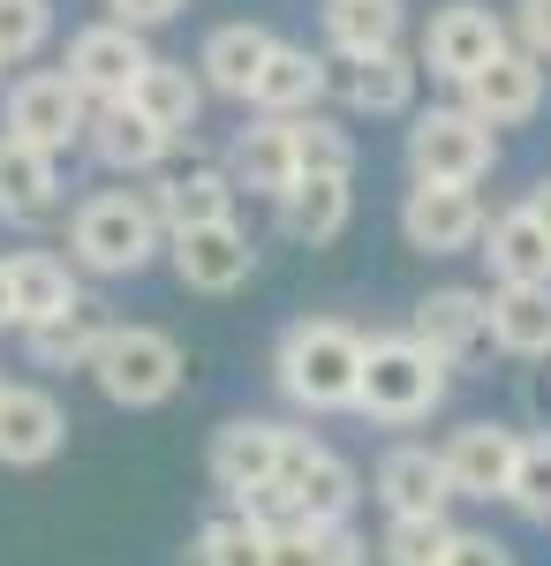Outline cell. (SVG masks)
<instances>
[{"label":"cell","instance_id":"1","mask_svg":"<svg viewBox=\"0 0 551 566\" xmlns=\"http://www.w3.org/2000/svg\"><path fill=\"white\" fill-rule=\"evenodd\" d=\"M355 370H363V333L340 317H295L280 333V355H272V378L302 416L355 408Z\"/></svg>","mask_w":551,"mask_h":566},{"label":"cell","instance_id":"2","mask_svg":"<svg viewBox=\"0 0 551 566\" xmlns=\"http://www.w3.org/2000/svg\"><path fill=\"white\" fill-rule=\"evenodd\" d=\"M454 386V370H438L408 333H378V340H363V370H355V416H371V423H424L430 408L446 400Z\"/></svg>","mask_w":551,"mask_h":566},{"label":"cell","instance_id":"3","mask_svg":"<svg viewBox=\"0 0 551 566\" xmlns=\"http://www.w3.org/2000/svg\"><path fill=\"white\" fill-rule=\"evenodd\" d=\"M159 250H167V234H159V219H152V205H144L136 189H98V197H84L76 219H69V264H84L98 280L144 272Z\"/></svg>","mask_w":551,"mask_h":566},{"label":"cell","instance_id":"4","mask_svg":"<svg viewBox=\"0 0 551 566\" xmlns=\"http://www.w3.org/2000/svg\"><path fill=\"white\" fill-rule=\"evenodd\" d=\"M91 378L114 408H159L181 386V340L159 333V325H122L114 317V333L91 355Z\"/></svg>","mask_w":551,"mask_h":566},{"label":"cell","instance_id":"5","mask_svg":"<svg viewBox=\"0 0 551 566\" xmlns=\"http://www.w3.org/2000/svg\"><path fill=\"white\" fill-rule=\"evenodd\" d=\"M491 159H499V136L484 129L476 114H461V106H430V114H416V129H408V175L416 181L476 189V181L491 175Z\"/></svg>","mask_w":551,"mask_h":566},{"label":"cell","instance_id":"6","mask_svg":"<svg viewBox=\"0 0 551 566\" xmlns=\"http://www.w3.org/2000/svg\"><path fill=\"white\" fill-rule=\"evenodd\" d=\"M84 129H91V106L61 69H31V76L8 84V122H0V136H15V144L45 151V159H61L69 144H84Z\"/></svg>","mask_w":551,"mask_h":566},{"label":"cell","instance_id":"7","mask_svg":"<svg viewBox=\"0 0 551 566\" xmlns=\"http://www.w3.org/2000/svg\"><path fill=\"white\" fill-rule=\"evenodd\" d=\"M280 483H288V499H295V522H310V528H347L355 499H363V476L340 461L325 438H310V431H288Z\"/></svg>","mask_w":551,"mask_h":566},{"label":"cell","instance_id":"8","mask_svg":"<svg viewBox=\"0 0 551 566\" xmlns=\"http://www.w3.org/2000/svg\"><path fill=\"white\" fill-rule=\"evenodd\" d=\"M499 53H507V15L484 8V0H446V8L430 15L424 61H416V69H430L438 84H468V76L491 69Z\"/></svg>","mask_w":551,"mask_h":566},{"label":"cell","instance_id":"9","mask_svg":"<svg viewBox=\"0 0 551 566\" xmlns=\"http://www.w3.org/2000/svg\"><path fill=\"white\" fill-rule=\"evenodd\" d=\"M484 197L476 189H454V181H416L408 197H401V234H408V250H424V258H454V250H476L484 242Z\"/></svg>","mask_w":551,"mask_h":566},{"label":"cell","instance_id":"10","mask_svg":"<svg viewBox=\"0 0 551 566\" xmlns=\"http://www.w3.org/2000/svg\"><path fill=\"white\" fill-rule=\"evenodd\" d=\"M408 340L438 363V370H461L491 348V317H484V287H430L416 317H408Z\"/></svg>","mask_w":551,"mask_h":566},{"label":"cell","instance_id":"11","mask_svg":"<svg viewBox=\"0 0 551 566\" xmlns=\"http://www.w3.org/2000/svg\"><path fill=\"white\" fill-rule=\"evenodd\" d=\"M144 61H152V45L136 39V31H122V23H84V31L69 39L61 76L84 91V106H122Z\"/></svg>","mask_w":551,"mask_h":566},{"label":"cell","instance_id":"12","mask_svg":"<svg viewBox=\"0 0 551 566\" xmlns=\"http://www.w3.org/2000/svg\"><path fill=\"white\" fill-rule=\"evenodd\" d=\"M167 250H174V280H181L189 295H235V287L257 272V242L235 227V219L167 234Z\"/></svg>","mask_w":551,"mask_h":566},{"label":"cell","instance_id":"13","mask_svg":"<svg viewBox=\"0 0 551 566\" xmlns=\"http://www.w3.org/2000/svg\"><path fill=\"white\" fill-rule=\"evenodd\" d=\"M537 106H544V61H529L521 45H507L491 69H476L461 84V114H476L491 136L537 122Z\"/></svg>","mask_w":551,"mask_h":566},{"label":"cell","instance_id":"14","mask_svg":"<svg viewBox=\"0 0 551 566\" xmlns=\"http://www.w3.org/2000/svg\"><path fill=\"white\" fill-rule=\"evenodd\" d=\"M513 453H521V431H507V423H461V431H446V446H438L446 491L454 499H507Z\"/></svg>","mask_w":551,"mask_h":566},{"label":"cell","instance_id":"15","mask_svg":"<svg viewBox=\"0 0 551 566\" xmlns=\"http://www.w3.org/2000/svg\"><path fill=\"white\" fill-rule=\"evenodd\" d=\"M61 446H69V408L45 386L0 378V469H45Z\"/></svg>","mask_w":551,"mask_h":566},{"label":"cell","instance_id":"16","mask_svg":"<svg viewBox=\"0 0 551 566\" xmlns=\"http://www.w3.org/2000/svg\"><path fill=\"white\" fill-rule=\"evenodd\" d=\"M280 453H288V423L264 416H235L212 431V483L227 499H242L257 483H280Z\"/></svg>","mask_w":551,"mask_h":566},{"label":"cell","instance_id":"17","mask_svg":"<svg viewBox=\"0 0 551 566\" xmlns=\"http://www.w3.org/2000/svg\"><path fill=\"white\" fill-rule=\"evenodd\" d=\"M446 469H438V446H385L378 461V506L385 522H446Z\"/></svg>","mask_w":551,"mask_h":566},{"label":"cell","instance_id":"18","mask_svg":"<svg viewBox=\"0 0 551 566\" xmlns=\"http://www.w3.org/2000/svg\"><path fill=\"white\" fill-rule=\"evenodd\" d=\"M219 175L235 181V197L250 189V197H288V181H295V122H242L235 144H227V159H219Z\"/></svg>","mask_w":551,"mask_h":566},{"label":"cell","instance_id":"19","mask_svg":"<svg viewBox=\"0 0 551 566\" xmlns=\"http://www.w3.org/2000/svg\"><path fill=\"white\" fill-rule=\"evenodd\" d=\"M325 84H333L355 114H408V106H416V84H424V69L393 45V53H347L340 69H325Z\"/></svg>","mask_w":551,"mask_h":566},{"label":"cell","instance_id":"20","mask_svg":"<svg viewBox=\"0 0 551 566\" xmlns=\"http://www.w3.org/2000/svg\"><path fill=\"white\" fill-rule=\"evenodd\" d=\"M114 333V317L98 295H76L69 310H53L45 325H23V355L39 363V370H91V355L98 340Z\"/></svg>","mask_w":551,"mask_h":566},{"label":"cell","instance_id":"21","mask_svg":"<svg viewBox=\"0 0 551 566\" xmlns=\"http://www.w3.org/2000/svg\"><path fill=\"white\" fill-rule=\"evenodd\" d=\"M128 114H144L159 136H174V144H189V129H197V106H205V84L189 76V61H144L136 69V84H128V98H122Z\"/></svg>","mask_w":551,"mask_h":566},{"label":"cell","instance_id":"22","mask_svg":"<svg viewBox=\"0 0 551 566\" xmlns=\"http://www.w3.org/2000/svg\"><path fill=\"white\" fill-rule=\"evenodd\" d=\"M144 205L159 219V234H189V227L235 219V181L219 175V167H189V175H159L144 189Z\"/></svg>","mask_w":551,"mask_h":566},{"label":"cell","instance_id":"23","mask_svg":"<svg viewBox=\"0 0 551 566\" xmlns=\"http://www.w3.org/2000/svg\"><path fill=\"white\" fill-rule=\"evenodd\" d=\"M318 98H325V61L310 45H272L250 84V106L264 122H302V114H318Z\"/></svg>","mask_w":551,"mask_h":566},{"label":"cell","instance_id":"24","mask_svg":"<svg viewBox=\"0 0 551 566\" xmlns=\"http://www.w3.org/2000/svg\"><path fill=\"white\" fill-rule=\"evenodd\" d=\"M484 264L499 287H551V234L521 205H507L484 219Z\"/></svg>","mask_w":551,"mask_h":566},{"label":"cell","instance_id":"25","mask_svg":"<svg viewBox=\"0 0 551 566\" xmlns=\"http://www.w3.org/2000/svg\"><path fill=\"white\" fill-rule=\"evenodd\" d=\"M84 144H91V159L114 167V175H152V167L174 159V136H159L144 114H128V106H91Z\"/></svg>","mask_w":551,"mask_h":566},{"label":"cell","instance_id":"26","mask_svg":"<svg viewBox=\"0 0 551 566\" xmlns=\"http://www.w3.org/2000/svg\"><path fill=\"white\" fill-rule=\"evenodd\" d=\"M8 264V310H15V333L23 325H45L53 310H69L84 287H76V272H69V258H53V250H15Z\"/></svg>","mask_w":551,"mask_h":566},{"label":"cell","instance_id":"27","mask_svg":"<svg viewBox=\"0 0 551 566\" xmlns=\"http://www.w3.org/2000/svg\"><path fill=\"white\" fill-rule=\"evenodd\" d=\"M280 205V234L288 242H333L340 227H347V212H355V189L340 175H295L288 181V197H272Z\"/></svg>","mask_w":551,"mask_h":566},{"label":"cell","instance_id":"28","mask_svg":"<svg viewBox=\"0 0 551 566\" xmlns=\"http://www.w3.org/2000/svg\"><path fill=\"white\" fill-rule=\"evenodd\" d=\"M272 31L264 23H219L212 39H205V53H197V84L219 91V98H250L257 69H264V53H272Z\"/></svg>","mask_w":551,"mask_h":566},{"label":"cell","instance_id":"29","mask_svg":"<svg viewBox=\"0 0 551 566\" xmlns=\"http://www.w3.org/2000/svg\"><path fill=\"white\" fill-rule=\"evenodd\" d=\"M484 317H491V348L521 355V363L551 355V287H491Z\"/></svg>","mask_w":551,"mask_h":566},{"label":"cell","instance_id":"30","mask_svg":"<svg viewBox=\"0 0 551 566\" xmlns=\"http://www.w3.org/2000/svg\"><path fill=\"white\" fill-rule=\"evenodd\" d=\"M61 205V159L0 136V219H45Z\"/></svg>","mask_w":551,"mask_h":566},{"label":"cell","instance_id":"31","mask_svg":"<svg viewBox=\"0 0 551 566\" xmlns=\"http://www.w3.org/2000/svg\"><path fill=\"white\" fill-rule=\"evenodd\" d=\"M408 31V0H325V39L333 53H393Z\"/></svg>","mask_w":551,"mask_h":566},{"label":"cell","instance_id":"32","mask_svg":"<svg viewBox=\"0 0 551 566\" xmlns=\"http://www.w3.org/2000/svg\"><path fill=\"white\" fill-rule=\"evenodd\" d=\"M264 566H371V544L355 536V528H272V544H264Z\"/></svg>","mask_w":551,"mask_h":566},{"label":"cell","instance_id":"33","mask_svg":"<svg viewBox=\"0 0 551 566\" xmlns=\"http://www.w3.org/2000/svg\"><path fill=\"white\" fill-rule=\"evenodd\" d=\"M264 528H250L242 514H219V522L197 528V544L181 552V566H264Z\"/></svg>","mask_w":551,"mask_h":566},{"label":"cell","instance_id":"34","mask_svg":"<svg viewBox=\"0 0 551 566\" xmlns=\"http://www.w3.org/2000/svg\"><path fill=\"white\" fill-rule=\"evenodd\" d=\"M295 175H340L355 181V136L325 122V114H302L295 122Z\"/></svg>","mask_w":551,"mask_h":566},{"label":"cell","instance_id":"35","mask_svg":"<svg viewBox=\"0 0 551 566\" xmlns=\"http://www.w3.org/2000/svg\"><path fill=\"white\" fill-rule=\"evenodd\" d=\"M507 506H513V514H529V522H551V431L544 438H521Z\"/></svg>","mask_w":551,"mask_h":566},{"label":"cell","instance_id":"36","mask_svg":"<svg viewBox=\"0 0 551 566\" xmlns=\"http://www.w3.org/2000/svg\"><path fill=\"white\" fill-rule=\"evenodd\" d=\"M53 39V0H0V69L31 61Z\"/></svg>","mask_w":551,"mask_h":566},{"label":"cell","instance_id":"37","mask_svg":"<svg viewBox=\"0 0 551 566\" xmlns=\"http://www.w3.org/2000/svg\"><path fill=\"white\" fill-rule=\"evenodd\" d=\"M446 544H454V522H385L378 559L385 566H438Z\"/></svg>","mask_w":551,"mask_h":566},{"label":"cell","instance_id":"38","mask_svg":"<svg viewBox=\"0 0 551 566\" xmlns=\"http://www.w3.org/2000/svg\"><path fill=\"white\" fill-rule=\"evenodd\" d=\"M507 45H521L529 61H551V0H513L507 8Z\"/></svg>","mask_w":551,"mask_h":566},{"label":"cell","instance_id":"39","mask_svg":"<svg viewBox=\"0 0 551 566\" xmlns=\"http://www.w3.org/2000/svg\"><path fill=\"white\" fill-rule=\"evenodd\" d=\"M438 566H513V552L499 536H484V528H454V544H446Z\"/></svg>","mask_w":551,"mask_h":566},{"label":"cell","instance_id":"40","mask_svg":"<svg viewBox=\"0 0 551 566\" xmlns=\"http://www.w3.org/2000/svg\"><path fill=\"white\" fill-rule=\"evenodd\" d=\"M181 15V0H106V23H122V31H152V23H174Z\"/></svg>","mask_w":551,"mask_h":566},{"label":"cell","instance_id":"41","mask_svg":"<svg viewBox=\"0 0 551 566\" xmlns=\"http://www.w3.org/2000/svg\"><path fill=\"white\" fill-rule=\"evenodd\" d=\"M521 212H529V219H537V227H544V234H551V175L537 181L529 197H521Z\"/></svg>","mask_w":551,"mask_h":566},{"label":"cell","instance_id":"42","mask_svg":"<svg viewBox=\"0 0 551 566\" xmlns=\"http://www.w3.org/2000/svg\"><path fill=\"white\" fill-rule=\"evenodd\" d=\"M15 325V310H8V264H0V333Z\"/></svg>","mask_w":551,"mask_h":566}]
</instances>
